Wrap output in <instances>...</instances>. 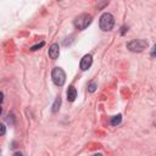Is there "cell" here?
I'll return each instance as SVG.
<instances>
[{"label":"cell","mask_w":156,"mask_h":156,"mask_svg":"<svg viewBox=\"0 0 156 156\" xmlns=\"http://www.w3.org/2000/svg\"><path fill=\"white\" fill-rule=\"evenodd\" d=\"M91 21H93L91 15H89V13H82V15H79V16H77L74 18L73 24H74V27L78 30H84L91 23Z\"/></svg>","instance_id":"6da1fadb"},{"label":"cell","mask_w":156,"mask_h":156,"mask_svg":"<svg viewBox=\"0 0 156 156\" xmlns=\"http://www.w3.org/2000/svg\"><path fill=\"white\" fill-rule=\"evenodd\" d=\"M113 24H115V18L111 13L105 12V13L101 15V17H100V28L104 32L111 30L113 28Z\"/></svg>","instance_id":"7a4b0ae2"},{"label":"cell","mask_w":156,"mask_h":156,"mask_svg":"<svg viewBox=\"0 0 156 156\" xmlns=\"http://www.w3.org/2000/svg\"><path fill=\"white\" fill-rule=\"evenodd\" d=\"M147 48V41L144 39H134L127 43V49L133 52H141Z\"/></svg>","instance_id":"3957f363"},{"label":"cell","mask_w":156,"mask_h":156,"mask_svg":"<svg viewBox=\"0 0 156 156\" xmlns=\"http://www.w3.org/2000/svg\"><path fill=\"white\" fill-rule=\"evenodd\" d=\"M51 78H52V80H54V83L56 85L62 87L65 84V82H66V73H65V71L62 68L55 67L52 69V72H51Z\"/></svg>","instance_id":"277c9868"},{"label":"cell","mask_w":156,"mask_h":156,"mask_svg":"<svg viewBox=\"0 0 156 156\" xmlns=\"http://www.w3.org/2000/svg\"><path fill=\"white\" fill-rule=\"evenodd\" d=\"M91 63H93V56L90 55V54H87V55H84L83 57H82V60H80V69L82 71H87L88 68H90V66H91Z\"/></svg>","instance_id":"5b68a950"},{"label":"cell","mask_w":156,"mask_h":156,"mask_svg":"<svg viewBox=\"0 0 156 156\" xmlns=\"http://www.w3.org/2000/svg\"><path fill=\"white\" fill-rule=\"evenodd\" d=\"M60 55V48H58V44H52L49 49V56L52 58V60H56Z\"/></svg>","instance_id":"8992f818"},{"label":"cell","mask_w":156,"mask_h":156,"mask_svg":"<svg viewBox=\"0 0 156 156\" xmlns=\"http://www.w3.org/2000/svg\"><path fill=\"white\" fill-rule=\"evenodd\" d=\"M76 98H77V90H76V88L74 87H69L67 89V100L72 102V101L76 100Z\"/></svg>","instance_id":"52a82bcc"},{"label":"cell","mask_w":156,"mask_h":156,"mask_svg":"<svg viewBox=\"0 0 156 156\" xmlns=\"http://www.w3.org/2000/svg\"><path fill=\"white\" fill-rule=\"evenodd\" d=\"M60 105H61V98L57 96L56 100H55V102H54V105H52V111L54 112H57L58 108H60Z\"/></svg>","instance_id":"ba28073f"},{"label":"cell","mask_w":156,"mask_h":156,"mask_svg":"<svg viewBox=\"0 0 156 156\" xmlns=\"http://www.w3.org/2000/svg\"><path fill=\"white\" fill-rule=\"evenodd\" d=\"M121 121H122V116H121V115H117V116L112 117V119H111V124H112V126H117V124L121 123Z\"/></svg>","instance_id":"9c48e42d"},{"label":"cell","mask_w":156,"mask_h":156,"mask_svg":"<svg viewBox=\"0 0 156 156\" xmlns=\"http://www.w3.org/2000/svg\"><path fill=\"white\" fill-rule=\"evenodd\" d=\"M96 83L95 82H91V83H89V85H88V90L90 91V93H94L95 90H96Z\"/></svg>","instance_id":"30bf717a"},{"label":"cell","mask_w":156,"mask_h":156,"mask_svg":"<svg viewBox=\"0 0 156 156\" xmlns=\"http://www.w3.org/2000/svg\"><path fill=\"white\" fill-rule=\"evenodd\" d=\"M43 45H44V41H41V43L37 44V45H33V46L30 48V50H32V51H34V50H38V49H39V48H41Z\"/></svg>","instance_id":"8fae6325"},{"label":"cell","mask_w":156,"mask_h":156,"mask_svg":"<svg viewBox=\"0 0 156 156\" xmlns=\"http://www.w3.org/2000/svg\"><path fill=\"white\" fill-rule=\"evenodd\" d=\"M5 133H6V127L2 123H0V135H4Z\"/></svg>","instance_id":"7c38bea8"},{"label":"cell","mask_w":156,"mask_h":156,"mask_svg":"<svg viewBox=\"0 0 156 156\" xmlns=\"http://www.w3.org/2000/svg\"><path fill=\"white\" fill-rule=\"evenodd\" d=\"M2 100H4V94H2V93H0V104L2 102Z\"/></svg>","instance_id":"4fadbf2b"},{"label":"cell","mask_w":156,"mask_h":156,"mask_svg":"<svg viewBox=\"0 0 156 156\" xmlns=\"http://www.w3.org/2000/svg\"><path fill=\"white\" fill-rule=\"evenodd\" d=\"M13 156H23V155H22L21 152H15V154H13Z\"/></svg>","instance_id":"5bb4252c"},{"label":"cell","mask_w":156,"mask_h":156,"mask_svg":"<svg viewBox=\"0 0 156 156\" xmlns=\"http://www.w3.org/2000/svg\"><path fill=\"white\" fill-rule=\"evenodd\" d=\"M126 29H127V28H126V27H123V28H122V32H121V34H124V32H126Z\"/></svg>","instance_id":"9a60e30c"},{"label":"cell","mask_w":156,"mask_h":156,"mask_svg":"<svg viewBox=\"0 0 156 156\" xmlns=\"http://www.w3.org/2000/svg\"><path fill=\"white\" fill-rule=\"evenodd\" d=\"M93 156H102L101 154H95V155H93Z\"/></svg>","instance_id":"2e32d148"},{"label":"cell","mask_w":156,"mask_h":156,"mask_svg":"<svg viewBox=\"0 0 156 156\" xmlns=\"http://www.w3.org/2000/svg\"><path fill=\"white\" fill-rule=\"evenodd\" d=\"M1 112H2V107H1V105H0V115H1Z\"/></svg>","instance_id":"e0dca14e"}]
</instances>
